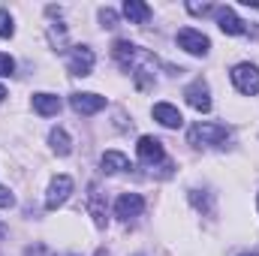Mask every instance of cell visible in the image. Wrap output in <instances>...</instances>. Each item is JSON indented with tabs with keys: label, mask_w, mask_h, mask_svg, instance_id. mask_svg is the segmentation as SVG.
Segmentation results:
<instances>
[{
	"label": "cell",
	"mask_w": 259,
	"mask_h": 256,
	"mask_svg": "<svg viewBox=\"0 0 259 256\" xmlns=\"http://www.w3.org/2000/svg\"><path fill=\"white\" fill-rule=\"evenodd\" d=\"M187 139H190V145H196V148L223 145L229 139V130L223 127V124H196V127H190Z\"/></svg>",
	"instance_id": "6da1fadb"
},
{
	"label": "cell",
	"mask_w": 259,
	"mask_h": 256,
	"mask_svg": "<svg viewBox=\"0 0 259 256\" xmlns=\"http://www.w3.org/2000/svg\"><path fill=\"white\" fill-rule=\"evenodd\" d=\"M232 84L244 94V97H253L259 94V66L253 64H238L232 69Z\"/></svg>",
	"instance_id": "7a4b0ae2"
},
{
	"label": "cell",
	"mask_w": 259,
	"mask_h": 256,
	"mask_svg": "<svg viewBox=\"0 0 259 256\" xmlns=\"http://www.w3.org/2000/svg\"><path fill=\"white\" fill-rule=\"evenodd\" d=\"M178 46H181L184 52H190V55H208V49H211V39H208L202 30L184 27V30H178Z\"/></svg>",
	"instance_id": "3957f363"
},
{
	"label": "cell",
	"mask_w": 259,
	"mask_h": 256,
	"mask_svg": "<svg viewBox=\"0 0 259 256\" xmlns=\"http://www.w3.org/2000/svg\"><path fill=\"white\" fill-rule=\"evenodd\" d=\"M69 193H72V178H69V175H58V178L49 184L46 208H49V211H55L58 205H64L66 199H69Z\"/></svg>",
	"instance_id": "277c9868"
},
{
	"label": "cell",
	"mask_w": 259,
	"mask_h": 256,
	"mask_svg": "<svg viewBox=\"0 0 259 256\" xmlns=\"http://www.w3.org/2000/svg\"><path fill=\"white\" fill-rule=\"evenodd\" d=\"M142 211H145V199H142L139 193H124V196H118V202H115V214H118L121 220L139 217Z\"/></svg>",
	"instance_id": "5b68a950"
},
{
	"label": "cell",
	"mask_w": 259,
	"mask_h": 256,
	"mask_svg": "<svg viewBox=\"0 0 259 256\" xmlns=\"http://www.w3.org/2000/svg\"><path fill=\"white\" fill-rule=\"evenodd\" d=\"M69 103L78 115H97L100 109H106V97H100V94H72Z\"/></svg>",
	"instance_id": "8992f818"
},
{
	"label": "cell",
	"mask_w": 259,
	"mask_h": 256,
	"mask_svg": "<svg viewBox=\"0 0 259 256\" xmlns=\"http://www.w3.org/2000/svg\"><path fill=\"white\" fill-rule=\"evenodd\" d=\"M94 69V52L88 46H75L69 55V72L72 75H91Z\"/></svg>",
	"instance_id": "52a82bcc"
},
{
	"label": "cell",
	"mask_w": 259,
	"mask_h": 256,
	"mask_svg": "<svg viewBox=\"0 0 259 256\" xmlns=\"http://www.w3.org/2000/svg\"><path fill=\"white\" fill-rule=\"evenodd\" d=\"M136 151H139L142 163H160L163 160V142L154 139V136H142L139 145H136Z\"/></svg>",
	"instance_id": "ba28073f"
},
{
	"label": "cell",
	"mask_w": 259,
	"mask_h": 256,
	"mask_svg": "<svg viewBox=\"0 0 259 256\" xmlns=\"http://www.w3.org/2000/svg\"><path fill=\"white\" fill-rule=\"evenodd\" d=\"M184 97H187V103L193 106L196 112H211V97H208V84L199 78V81H193L187 91H184Z\"/></svg>",
	"instance_id": "9c48e42d"
},
{
	"label": "cell",
	"mask_w": 259,
	"mask_h": 256,
	"mask_svg": "<svg viewBox=\"0 0 259 256\" xmlns=\"http://www.w3.org/2000/svg\"><path fill=\"white\" fill-rule=\"evenodd\" d=\"M217 24H220V30H223V33H229V36H241V33L247 30V27H244V21H241L229 6H220V9H217Z\"/></svg>",
	"instance_id": "30bf717a"
},
{
	"label": "cell",
	"mask_w": 259,
	"mask_h": 256,
	"mask_svg": "<svg viewBox=\"0 0 259 256\" xmlns=\"http://www.w3.org/2000/svg\"><path fill=\"white\" fill-rule=\"evenodd\" d=\"M154 121H160L163 127H172V130L184 124L181 112H178L175 106H169V103H157V106H154Z\"/></svg>",
	"instance_id": "8fae6325"
},
{
	"label": "cell",
	"mask_w": 259,
	"mask_h": 256,
	"mask_svg": "<svg viewBox=\"0 0 259 256\" xmlns=\"http://www.w3.org/2000/svg\"><path fill=\"white\" fill-rule=\"evenodd\" d=\"M33 109L42 118H52V115L61 112V97H55V94H33Z\"/></svg>",
	"instance_id": "7c38bea8"
},
{
	"label": "cell",
	"mask_w": 259,
	"mask_h": 256,
	"mask_svg": "<svg viewBox=\"0 0 259 256\" xmlns=\"http://www.w3.org/2000/svg\"><path fill=\"white\" fill-rule=\"evenodd\" d=\"M103 172H109V175H115V172H124V169H130V160L121 154V151H106L103 154Z\"/></svg>",
	"instance_id": "4fadbf2b"
},
{
	"label": "cell",
	"mask_w": 259,
	"mask_h": 256,
	"mask_svg": "<svg viewBox=\"0 0 259 256\" xmlns=\"http://www.w3.org/2000/svg\"><path fill=\"white\" fill-rule=\"evenodd\" d=\"M88 208H91V214H94L97 226H106V223H109V217H106V205H103V196H100L97 187H91V190H88Z\"/></svg>",
	"instance_id": "5bb4252c"
},
{
	"label": "cell",
	"mask_w": 259,
	"mask_h": 256,
	"mask_svg": "<svg viewBox=\"0 0 259 256\" xmlns=\"http://www.w3.org/2000/svg\"><path fill=\"white\" fill-rule=\"evenodd\" d=\"M124 15H127L133 24H145V21L151 18V6H145V3H139V0H127V3H124Z\"/></svg>",
	"instance_id": "9a60e30c"
},
{
	"label": "cell",
	"mask_w": 259,
	"mask_h": 256,
	"mask_svg": "<svg viewBox=\"0 0 259 256\" xmlns=\"http://www.w3.org/2000/svg\"><path fill=\"white\" fill-rule=\"evenodd\" d=\"M49 142H52V148H55L61 157L69 154V136H66V130H61V127L52 130V133H49Z\"/></svg>",
	"instance_id": "2e32d148"
},
{
	"label": "cell",
	"mask_w": 259,
	"mask_h": 256,
	"mask_svg": "<svg viewBox=\"0 0 259 256\" xmlns=\"http://www.w3.org/2000/svg\"><path fill=\"white\" fill-rule=\"evenodd\" d=\"M15 33V24H12V15L6 12V9H0V36L6 39V36H12Z\"/></svg>",
	"instance_id": "e0dca14e"
},
{
	"label": "cell",
	"mask_w": 259,
	"mask_h": 256,
	"mask_svg": "<svg viewBox=\"0 0 259 256\" xmlns=\"http://www.w3.org/2000/svg\"><path fill=\"white\" fill-rule=\"evenodd\" d=\"M190 202H193L196 208H205V211H211V199H208V196H199V190H190Z\"/></svg>",
	"instance_id": "ac0fdd59"
},
{
	"label": "cell",
	"mask_w": 259,
	"mask_h": 256,
	"mask_svg": "<svg viewBox=\"0 0 259 256\" xmlns=\"http://www.w3.org/2000/svg\"><path fill=\"white\" fill-rule=\"evenodd\" d=\"M12 69H15V61L9 55H0V75L6 78V75H12Z\"/></svg>",
	"instance_id": "d6986e66"
},
{
	"label": "cell",
	"mask_w": 259,
	"mask_h": 256,
	"mask_svg": "<svg viewBox=\"0 0 259 256\" xmlns=\"http://www.w3.org/2000/svg\"><path fill=\"white\" fill-rule=\"evenodd\" d=\"M100 21H103L106 27H115V24H118V15H115V9H100Z\"/></svg>",
	"instance_id": "ffe728a7"
},
{
	"label": "cell",
	"mask_w": 259,
	"mask_h": 256,
	"mask_svg": "<svg viewBox=\"0 0 259 256\" xmlns=\"http://www.w3.org/2000/svg\"><path fill=\"white\" fill-rule=\"evenodd\" d=\"M15 205V196L9 193V187H0V208H12Z\"/></svg>",
	"instance_id": "44dd1931"
},
{
	"label": "cell",
	"mask_w": 259,
	"mask_h": 256,
	"mask_svg": "<svg viewBox=\"0 0 259 256\" xmlns=\"http://www.w3.org/2000/svg\"><path fill=\"white\" fill-rule=\"evenodd\" d=\"M187 9H190L193 15H205V12H211L214 6H211V3H187Z\"/></svg>",
	"instance_id": "7402d4cb"
},
{
	"label": "cell",
	"mask_w": 259,
	"mask_h": 256,
	"mask_svg": "<svg viewBox=\"0 0 259 256\" xmlns=\"http://www.w3.org/2000/svg\"><path fill=\"white\" fill-rule=\"evenodd\" d=\"M3 97H6V88H3V84H0V100H3Z\"/></svg>",
	"instance_id": "603a6c76"
},
{
	"label": "cell",
	"mask_w": 259,
	"mask_h": 256,
	"mask_svg": "<svg viewBox=\"0 0 259 256\" xmlns=\"http://www.w3.org/2000/svg\"><path fill=\"white\" fill-rule=\"evenodd\" d=\"M3 235H6V226H3V223H0V238H3Z\"/></svg>",
	"instance_id": "cb8c5ba5"
},
{
	"label": "cell",
	"mask_w": 259,
	"mask_h": 256,
	"mask_svg": "<svg viewBox=\"0 0 259 256\" xmlns=\"http://www.w3.org/2000/svg\"><path fill=\"white\" fill-rule=\"evenodd\" d=\"M244 256H259V253H244Z\"/></svg>",
	"instance_id": "d4e9b609"
}]
</instances>
